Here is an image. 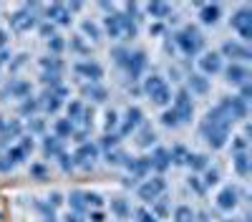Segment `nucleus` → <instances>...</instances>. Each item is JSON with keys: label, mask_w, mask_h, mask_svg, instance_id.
<instances>
[{"label": "nucleus", "mask_w": 252, "mask_h": 222, "mask_svg": "<svg viewBox=\"0 0 252 222\" xmlns=\"http://www.w3.org/2000/svg\"><path fill=\"white\" fill-rule=\"evenodd\" d=\"M184 89L192 96H204L209 91V78H204L202 73H187L184 76Z\"/></svg>", "instance_id": "a211bd4d"}, {"label": "nucleus", "mask_w": 252, "mask_h": 222, "mask_svg": "<svg viewBox=\"0 0 252 222\" xmlns=\"http://www.w3.org/2000/svg\"><path fill=\"white\" fill-rule=\"evenodd\" d=\"M10 48H5V51H0V68H5L8 66V61H10Z\"/></svg>", "instance_id": "4d7b16f0"}, {"label": "nucleus", "mask_w": 252, "mask_h": 222, "mask_svg": "<svg viewBox=\"0 0 252 222\" xmlns=\"http://www.w3.org/2000/svg\"><path fill=\"white\" fill-rule=\"evenodd\" d=\"M68 86H61V89H43L38 94V101H40V111H46V114H58L63 106H66V98H68Z\"/></svg>", "instance_id": "423d86ee"}, {"label": "nucleus", "mask_w": 252, "mask_h": 222, "mask_svg": "<svg viewBox=\"0 0 252 222\" xmlns=\"http://www.w3.org/2000/svg\"><path fill=\"white\" fill-rule=\"evenodd\" d=\"M131 217H134V222H159L149 207H134Z\"/></svg>", "instance_id": "a18cd8bd"}, {"label": "nucleus", "mask_w": 252, "mask_h": 222, "mask_svg": "<svg viewBox=\"0 0 252 222\" xmlns=\"http://www.w3.org/2000/svg\"><path fill=\"white\" fill-rule=\"evenodd\" d=\"M197 10H199V20L204 26H217L220 23V15H222V5H197Z\"/></svg>", "instance_id": "cd10ccee"}, {"label": "nucleus", "mask_w": 252, "mask_h": 222, "mask_svg": "<svg viewBox=\"0 0 252 222\" xmlns=\"http://www.w3.org/2000/svg\"><path fill=\"white\" fill-rule=\"evenodd\" d=\"M144 124V111L139 106H126L124 116H119V129L116 134L119 136H129V134H136Z\"/></svg>", "instance_id": "9b49d317"}, {"label": "nucleus", "mask_w": 252, "mask_h": 222, "mask_svg": "<svg viewBox=\"0 0 252 222\" xmlns=\"http://www.w3.org/2000/svg\"><path fill=\"white\" fill-rule=\"evenodd\" d=\"M46 172H48V164H46V161H31V174L43 177Z\"/></svg>", "instance_id": "3c124183"}, {"label": "nucleus", "mask_w": 252, "mask_h": 222, "mask_svg": "<svg viewBox=\"0 0 252 222\" xmlns=\"http://www.w3.org/2000/svg\"><path fill=\"white\" fill-rule=\"evenodd\" d=\"M73 73L78 78H86V84H98L103 78V66L96 58H81L73 63Z\"/></svg>", "instance_id": "ddd939ff"}, {"label": "nucleus", "mask_w": 252, "mask_h": 222, "mask_svg": "<svg viewBox=\"0 0 252 222\" xmlns=\"http://www.w3.org/2000/svg\"><path fill=\"white\" fill-rule=\"evenodd\" d=\"M149 164H152V172H157L159 177L166 172V169H172L174 164H172V157H169V149L166 147H154L152 152H149Z\"/></svg>", "instance_id": "dca6fc26"}, {"label": "nucleus", "mask_w": 252, "mask_h": 222, "mask_svg": "<svg viewBox=\"0 0 252 222\" xmlns=\"http://www.w3.org/2000/svg\"><path fill=\"white\" fill-rule=\"evenodd\" d=\"M232 154H240V152H250V139H247V131L245 134H237L232 136V144H229Z\"/></svg>", "instance_id": "37998d69"}, {"label": "nucleus", "mask_w": 252, "mask_h": 222, "mask_svg": "<svg viewBox=\"0 0 252 222\" xmlns=\"http://www.w3.org/2000/svg\"><path fill=\"white\" fill-rule=\"evenodd\" d=\"M8 43H10V33H8L5 28H0V51H5Z\"/></svg>", "instance_id": "6e6d98bb"}, {"label": "nucleus", "mask_w": 252, "mask_h": 222, "mask_svg": "<svg viewBox=\"0 0 252 222\" xmlns=\"http://www.w3.org/2000/svg\"><path fill=\"white\" fill-rule=\"evenodd\" d=\"M174 222H194V210L189 207V205H177L169 215Z\"/></svg>", "instance_id": "58836bf2"}, {"label": "nucleus", "mask_w": 252, "mask_h": 222, "mask_svg": "<svg viewBox=\"0 0 252 222\" xmlns=\"http://www.w3.org/2000/svg\"><path fill=\"white\" fill-rule=\"evenodd\" d=\"M136 144L141 147V149H154L157 147V131L149 127V124H146V121H144V124H141V129L136 131Z\"/></svg>", "instance_id": "7c9ffc66"}, {"label": "nucleus", "mask_w": 252, "mask_h": 222, "mask_svg": "<svg viewBox=\"0 0 252 222\" xmlns=\"http://www.w3.org/2000/svg\"><path fill=\"white\" fill-rule=\"evenodd\" d=\"M232 164H235V172H237L240 177H247V174H250V152L232 154Z\"/></svg>", "instance_id": "4c0bfd02"}, {"label": "nucleus", "mask_w": 252, "mask_h": 222, "mask_svg": "<svg viewBox=\"0 0 252 222\" xmlns=\"http://www.w3.org/2000/svg\"><path fill=\"white\" fill-rule=\"evenodd\" d=\"M76 124H73V121H68L66 116H61V119H56L53 121V136L56 139H61V141H66V139H71L73 134H76Z\"/></svg>", "instance_id": "bb28decb"}, {"label": "nucleus", "mask_w": 252, "mask_h": 222, "mask_svg": "<svg viewBox=\"0 0 252 222\" xmlns=\"http://www.w3.org/2000/svg\"><path fill=\"white\" fill-rule=\"evenodd\" d=\"M149 33L152 35H164L166 33V23H159V20L157 23H149Z\"/></svg>", "instance_id": "864d4df0"}, {"label": "nucleus", "mask_w": 252, "mask_h": 222, "mask_svg": "<svg viewBox=\"0 0 252 222\" xmlns=\"http://www.w3.org/2000/svg\"><path fill=\"white\" fill-rule=\"evenodd\" d=\"M81 35L86 38V40H94V43H98V40L103 38V33H101V26L96 23V20H91V18H86L81 23Z\"/></svg>", "instance_id": "473e14b6"}, {"label": "nucleus", "mask_w": 252, "mask_h": 222, "mask_svg": "<svg viewBox=\"0 0 252 222\" xmlns=\"http://www.w3.org/2000/svg\"><path fill=\"white\" fill-rule=\"evenodd\" d=\"M119 129V114L114 109L106 111V119H103V134H116Z\"/></svg>", "instance_id": "c03bdc74"}, {"label": "nucleus", "mask_w": 252, "mask_h": 222, "mask_svg": "<svg viewBox=\"0 0 252 222\" xmlns=\"http://www.w3.org/2000/svg\"><path fill=\"white\" fill-rule=\"evenodd\" d=\"M194 96L189 94L184 86H179L177 89V94L172 96V109L177 111V116H179V124H189L192 121V116H194V101H192Z\"/></svg>", "instance_id": "0eeeda50"}, {"label": "nucleus", "mask_w": 252, "mask_h": 222, "mask_svg": "<svg viewBox=\"0 0 252 222\" xmlns=\"http://www.w3.org/2000/svg\"><path fill=\"white\" fill-rule=\"evenodd\" d=\"M232 28H235V33L242 38V43H247L250 40V35H252V18H250V8H240L235 15H232Z\"/></svg>", "instance_id": "f3484780"}, {"label": "nucleus", "mask_w": 252, "mask_h": 222, "mask_svg": "<svg viewBox=\"0 0 252 222\" xmlns=\"http://www.w3.org/2000/svg\"><path fill=\"white\" fill-rule=\"evenodd\" d=\"M119 68H124V73L129 76V81H139L146 71V53L144 51H131L124 56V61L119 63Z\"/></svg>", "instance_id": "1a4fd4ad"}, {"label": "nucleus", "mask_w": 252, "mask_h": 222, "mask_svg": "<svg viewBox=\"0 0 252 222\" xmlns=\"http://www.w3.org/2000/svg\"><path fill=\"white\" fill-rule=\"evenodd\" d=\"M220 56L222 58H229V63H247L250 61V48L247 43H242V40H227V43L220 48Z\"/></svg>", "instance_id": "2eb2a0df"}, {"label": "nucleus", "mask_w": 252, "mask_h": 222, "mask_svg": "<svg viewBox=\"0 0 252 222\" xmlns=\"http://www.w3.org/2000/svg\"><path fill=\"white\" fill-rule=\"evenodd\" d=\"M240 197L245 199L247 194H245L237 185H224V187L217 192V197H215V205H217V210H222V212H232V210H237V205H240Z\"/></svg>", "instance_id": "f8f14e48"}, {"label": "nucleus", "mask_w": 252, "mask_h": 222, "mask_svg": "<svg viewBox=\"0 0 252 222\" xmlns=\"http://www.w3.org/2000/svg\"><path fill=\"white\" fill-rule=\"evenodd\" d=\"M66 51H71V53H76V56H81V58H89V56H91V43L78 33V35L66 38Z\"/></svg>", "instance_id": "5701e85b"}, {"label": "nucleus", "mask_w": 252, "mask_h": 222, "mask_svg": "<svg viewBox=\"0 0 252 222\" xmlns=\"http://www.w3.org/2000/svg\"><path fill=\"white\" fill-rule=\"evenodd\" d=\"M187 187L192 190L194 194H207V190H204V185H202L199 174H189V177H187Z\"/></svg>", "instance_id": "de8ad7c7"}, {"label": "nucleus", "mask_w": 252, "mask_h": 222, "mask_svg": "<svg viewBox=\"0 0 252 222\" xmlns=\"http://www.w3.org/2000/svg\"><path fill=\"white\" fill-rule=\"evenodd\" d=\"M86 222H106V212L103 210H91V212H86Z\"/></svg>", "instance_id": "8fccbe9b"}, {"label": "nucleus", "mask_w": 252, "mask_h": 222, "mask_svg": "<svg viewBox=\"0 0 252 222\" xmlns=\"http://www.w3.org/2000/svg\"><path fill=\"white\" fill-rule=\"evenodd\" d=\"M119 144H121L119 134H101V139L96 141V147L101 152H114V149H119Z\"/></svg>", "instance_id": "e433bc0d"}, {"label": "nucleus", "mask_w": 252, "mask_h": 222, "mask_svg": "<svg viewBox=\"0 0 252 222\" xmlns=\"http://www.w3.org/2000/svg\"><path fill=\"white\" fill-rule=\"evenodd\" d=\"M5 94L13 96V98H18V101H23V98L33 96V86H31V81H26V78H10Z\"/></svg>", "instance_id": "6ab92c4d"}, {"label": "nucleus", "mask_w": 252, "mask_h": 222, "mask_svg": "<svg viewBox=\"0 0 252 222\" xmlns=\"http://www.w3.org/2000/svg\"><path fill=\"white\" fill-rule=\"evenodd\" d=\"M232 124H235V121L215 104V109H209L207 116L199 121V134L204 136V141H207L212 149H220V147H224L227 141H229Z\"/></svg>", "instance_id": "f257e3e1"}, {"label": "nucleus", "mask_w": 252, "mask_h": 222, "mask_svg": "<svg viewBox=\"0 0 252 222\" xmlns=\"http://www.w3.org/2000/svg\"><path fill=\"white\" fill-rule=\"evenodd\" d=\"M40 152H43V159H56L63 149V141L56 139L53 134H43V141H40Z\"/></svg>", "instance_id": "4be33fe9"}, {"label": "nucleus", "mask_w": 252, "mask_h": 222, "mask_svg": "<svg viewBox=\"0 0 252 222\" xmlns=\"http://www.w3.org/2000/svg\"><path fill=\"white\" fill-rule=\"evenodd\" d=\"M38 66L43 73H51V76H63V71H66V63L58 56H43L38 61Z\"/></svg>", "instance_id": "393cba45"}, {"label": "nucleus", "mask_w": 252, "mask_h": 222, "mask_svg": "<svg viewBox=\"0 0 252 222\" xmlns=\"http://www.w3.org/2000/svg\"><path fill=\"white\" fill-rule=\"evenodd\" d=\"M26 131L33 134V136H43V134H48V121L40 119V116L28 119V121H26Z\"/></svg>", "instance_id": "f704fd0d"}, {"label": "nucleus", "mask_w": 252, "mask_h": 222, "mask_svg": "<svg viewBox=\"0 0 252 222\" xmlns=\"http://www.w3.org/2000/svg\"><path fill=\"white\" fill-rule=\"evenodd\" d=\"M109 210H111V215L116 217V220H129L131 217V212H134V207H131V202L126 199V197H114L111 202H109Z\"/></svg>", "instance_id": "b1692460"}, {"label": "nucleus", "mask_w": 252, "mask_h": 222, "mask_svg": "<svg viewBox=\"0 0 252 222\" xmlns=\"http://www.w3.org/2000/svg\"><path fill=\"white\" fill-rule=\"evenodd\" d=\"M28 63V53H18V56H10L8 61V73H18V71H23V66Z\"/></svg>", "instance_id": "79ce46f5"}, {"label": "nucleus", "mask_w": 252, "mask_h": 222, "mask_svg": "<svg viewBox=\"0 0 252 222\" xmlns=\"http://www.w3.org/2000/svg\"><path fill=\"white\" fill-rule=\"evenodd\" d=\"M197 68H199V73H202L204 78L217 76V73H222V68H224V58L220 56V51L199 53V58H197Z\"/></svg>", "instance_id": "4468645a"}, {"label": "nucleus", "mask_w": 252, "mask_h": 222, "mask_svg": "<svg viewBox=\"0 0 252 222\" xmlns=\"http://www.w3.org/2000/svg\"><path fill=\"white\" fill-rule=\"evenodd\" d=\"M174 81V84H179V81H182V68L179 66H169V71H166V81Z\"/></svg>", "instance_id": "603ef678"}, {"label": "nucleus", "mask_w": 252, "mask_h": 222, "mask_svg": "<svg viewBox=\"0 0 252 222\" xmlns=\"http://www.w3.org/2000/svg\"><path fill=\"white\" fill-rule=\"evenodd\" d=\"M83 10L81 3H73V5H63V3H53V5H43V20H51L56 28H68L73 23V13Z\"/></svg>", "instance_id": "39448f33"}, {"label": "nucleus", "mask_w": 252, "mask_h": 222, "mask_svg": "<svg viewBox=\"0 0 252 222\" xmlns=\"http://www.w3.org/2000/svg\"><path fill=\"white\" fill-rule=\"evenodd\" d=\"M18 114H20V119H35L38 114H40V101H38V96H28V98H23L18 104Z\"/></svg>", "instance_id": "c85d7f7f"}, {"label": "nucleus", "mask_w": 252, "mask_h": 222, "mask_svg": "<svg viewBox=\"0 0 252 222\" xmlns=\"http://www.w3.org/2000/svg\"><path fill=\"white\" fill-rule=\"evenodd\" d=\"M71 157H73L76 169H91V167H96V161H98V157H101V149L96 147V141L89 139L86 144H78Z\"/></svg>", "instance_id": "9d476101"}, {"label": "nucleus", "mask_w": 252, "mask_h": 222, "mask_svg": "<svg viewBox=\"0 0 252 222\" xmlns=\"http://www.w3.org/2000/svg\"><path fill=\"white\" fill-rule=\"evenodd\" d=\"M38 33H40V35H43V38L48 40V38H53V35L58 33V28L51 23V20H40V23H38Z\"/></svg>", "instance_id": "09e8293b"}, {"label": "nucleus", "mask_w": 252, "mask_h": 222, "mask_svg": "<svg viewBox=\"0 0 252 222\" xmlns=\"http://www.w3.org/2000/svg\"><path fill=\"white\" fill-rule=\"evenodd\" d=\"M169 40H172L174 51H179L187 61L197 58V56L204 51V35L199 33L197 26H184V28L174 31V33L169 35Z\"/></svg>", "instance_id": "f03ea898"}, {"label": "nucleus", "mask_w": 252, "mask_h": 222, "mask_svg": "<svg viewBox=\"0 0 252 222\" xmlns=\"http://www.w3.org/2000/svg\"><path fill=\"white\" fill-rule=\"evenodd\" d=\"M149 210L154 212V217H157V220H166V217L172 215V205L166 202V197H159V199H154Z\"/></svg>", "instance_id": "c9c22d12"}, {"label": "nucleus", "mask_w": 252, "mask_h": 222, "mask_svg": "<svg viewBox=\"0 0 252 222\" xmlns=\"http://www.w3.org/2000/svg\"><path fill=\"white\" fill-rule=\"evenodd\" d=\"M46 46H48L51 56H61L63 51H66V35H61V33H56L53 38H48V40H46Z\"/></svg>", "instance_id": "a19ab883"}, {"label": "nucleus", "mask_w": 252, "mask_h": 222, "mask_svg": "<svg viewBox=\"0 0 252 222\" xmlns=\"http://www.w3.org/2000/svg\"><path fill=\"white\" fill-rule=\"evenodd\" d=\"M56 161H58L61 172H73V169H76V164H73V157H71L68 152H61V154L56 157Z\"/></svg>", "instance_id": "49530a36"}, {"label": "nucleus", "mask_w": 252, "mask_h": 222, "mask_svg": "<svg viewBox=\"0 0 252 222\" xmlns=\"http://www.w3.org/2000/svg\"><path fill=\"white\" fill-rule=\"evenodd\" d=\"M202 185H204V190L209 192L212 187H220V182H222V172H220V167H207L204 172H202Z\"/></svg>", "instance_id": "72a5a7b5"}, {"label": "nucleus", "mask_w": 252, "mask_h": 222, "mask_svg": "<svg viewBox=\"0 0 252 222\" xmlns=\"http://www.w3.org/2000/svg\"><path fill=\"white\" fill-rule=\"evenodd\" d=\"M222 73L227 76L229 84H235V86H245L247 78H250V71H247V66H242V63H227V66L222 68Z\"/></svg>", "instance_id": "aec40b11"}, {"label": "nucleus", "mask_w": 252, "mask_h": 222, "mask_svg": "<svg viewBox=\"0 0 252 222\" xmlns=\"http://www.w3.org/2000/svg\"><path fill=\"white\" fill-rule=\"evenodd\" d=\"M141 94L149 96V101L154 106L166 109L172 104V86H169V81L159 73H146L141 78Z\"/></svg>", "instance_id": "7ed1b4c3"}, {"label": "nucleus", "mask_w": 252, "mask_h": 222, "mask_svg": "<svg viewBox=\"0 0 252 222\" xmlns=\"http://www.w3.org/2000/svg\"><path fill=\"white\" fill-rule=\"evenodd\" d=\"M141 10L146 15H152L154 20H159V23H164V20L172 18V13H174V8L169 3H149V5H141Z\"/></svg>", "instance_id": "a878e982"}, {"label": "nucleus", "mask_w": 252, "mask_h": 222, "mask_svg": "<svg viewBox=\"0 0 252 222\" xmlns=\"http://www.w3.org/2000/svg\"><path fill=\"white\" fill-rule=\"evenodd\" d=\"M182 167H187L192 174H202V172L209 167V157H207V154H199V152H187Z\"/></svg>", "instance_id": "412c9836"}, {"label": "nucleus", "mask_w": 252, "mask_h": 222, "mask_svg": "<svg viewBox=\"0 0 252 222\" xmlns=\"http://www.w3.org/2000/svg\"><path fill=\"white\" fill-rule=\"evenodd\" d=\"M81 96H83V98H91L94 104H103V101H106V96H109V91L103 89L101 84H83V86H81Z\"/></svg>", "instance_id": "c756f323"}, {"label": "nucleus", "mask_w": 252, "mask_h": 222, "mask_svg": "<svg viewBox=\"0 0 252 222\" xmlns=\"http://www.w3.org/2000/svg\"><path fill=\"white\" fill-rule=\"evenodd\" d=\"M159 121H161L164 129H177V127H182V124H179V116H177V111H174L172 106H166V109L161 111Z\"/></svg>", "instance_id": "ea45409f"}, {"label": "nucleus", "mask_w": 252, "mask_h": 222, "mask_svg": "<svg viewBox=\"0 0 252 222\" xmlns=\"http://www.w3.org/2000/svg\"><path fill=\"white\" fill-rule=\"evenodd\" d=\"M66 202H68V212H76V215H83V217H86V212H91V210H103V205H106L98 192H86V190H73V192H68Z\"/></svg>", "instance_id": "20e7f679"}, {"label": "nucleus", "mask_w": 252, "mask_h": 222, "mask_svg": "<svg viewBox=\"0 0 252 222\" xmlns=\"http://www.w3.org/2000/svg\"><path fill=\"white\" fill-rule=\"evenodd\" d=\"M164 192H166V182H164V177H159V174H149L146 179H141L139 185H136V194L144 199V202H154V199H159V197H164Z\"/></svg>", "instance_id": "6e6552de"}, {"label": "nucleus", "mask_w": 252, "mask_h": 222, "mask_svg": "<svg viewBox=\"0 0 252 222\" xmlns=\"http://www.w3.org/2000/svg\"><path fill=\"white\" fill-rule=\"evenodd\" d=\"M83 109H86V104H83L81 98H71V101H66V106H63V111H66V119L73 121L76 127H78V121H81V116H83Z\"/></svg>", "instance_id": "2f4dec72"}, {"label": "nucleus", "mask_w": 252, "mask_h": 222, "mask_svg": "<svg viewBox=\"0 0 252 222\" xmlns=\"http://www.w3.org/2000/svg\"><path fill=\"white\" fill-rule=\"evenodd\" d=\"M61 222H86V217H83V215H76V212H66Z\"/></svg>", "instance_id": "5fc2aeb1"}]
</instances>
